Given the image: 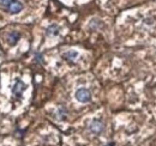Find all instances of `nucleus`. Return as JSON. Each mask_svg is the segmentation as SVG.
Segmentation results:
<instances>
[{
    "instance_id": "20e7f679",
    "label": "nucleus",
    "mask_w": 156,
    "mask_h": 146,
    "mask_svg": "<svg viewBox=\"0 0 156 146\" xmlns=\"http://www.w3.org/2000/svg\"><path fill=\"white\" fill-rule=\"evenodd\" d=\"M90 131L94 133V134H100L102 131H103V123L99 120H94L91 123H90Z\"/></svg>"
},
{
    "instance_id": "39448f33",
    "label": "nucleus",
    "mask_w": 156,
    "mask_h": 146,
    "mask_svg": "<svg viewBox=\"0 0 156 146\" xmlns=\"http://www.w3.org/2000/svg\"><path fill=\"white\" fill-rule=\"evenodd\" d=\"M19 38H21L19 33H17V31H12V33H10L9 36H7V42H9L10 46H16Z\"/></svg>"
},
{
    "instance_id": "f03ea898",
    "label": "nucleus",
    "mask_w": 156,
    "mask_h": 146,
    "mask_svg": "<svg viewBox=\"0 0 156 146\" xmlns=\"http://www.w3.org/2000/svg\"><path fill=\"white\" fill-rule=\"evenodd\" d=\"M24 90H25V84L23 81H21V80H17L16 84L13 85V87H12V94H13L15 97L21 98L23 92H24Z\"/></svg>"
},
{
    "instance_id": "f257e3e1",
    "label": "nucleus",
    "mask_w": 156,
    "mask_h": 146,
    "mask_svg": "<svg viewBox=\"0 0 156 146\" xmlns=\"http://www.w3.org/2000/svg\"><path fill=\"white\" fill-rule=\"evenodd\" d=\"M76 100L78 101V102H81V103H88L90 100H91V94H90V91L88 90V89H78L77 91H76Z\"/></svg>"
},
{
    "instance_id": "0eeeda50",
    "label": "nucleus",
    "mask_w": 156,
    "mask_h": 146,
    "mask_svg": "<svg viewBox=\"0 0 156 146\" xmlns=\"http://www.w3.org/2000/svg\"><path fill=\"white\" fill-rule=\"evenodd\" d=\"M46 34L48 36H55L59 34V26L53 24V25H49L47 29H46Z\"/></svg>"
},
{
    "instance_id": "7ed1b4c3",
    "label": "nucleus",
    "mask_w": 156,
    "mask_h": 146,
    "mask_svg": "<svg viewBox=\"0 0 156 146\" xmlns=\"http://www.w3.org/2000/svg\"><path fill=\"white\" fill-rule=\"evenodd\" d=\"M22 10H23V4H22L21 1H18V0H12L11 4H10L9 7H7V11H9V13H11V15H17V13H19Z\"/></svg>"
},
{
    "instance_id": "423d86ee",
    "label": "nucleus",
    "mask_w": 156,
    "mask_h": 146,
    "mask_svg": "<svg viewBox=\"0 0 156 146\" xmlns=\"http://www.w3.org/2000/svg\"><path fill=\"white\" fill-rule=\"evenodd\" d=\"M62 57L66 60V61H70V62H73L77 57H78V53L76 50H69L66 53H64V55H62Z\"/></svg>"
},
{
    "instance_id": "6e6552de",
    "label": "nucleus",
    "mask_w": 156,
    "mask_h": 146,
    "mask_svg": "<svg viewBox=\"0 0 156 146\" xmlns=\"http://www.w3.org/2000/svg\"><path fill=\"white\" fill-rule=\"evenodd\" d=\"M11 1H12V0H0V6H1V7H9V5L11 4Z\"/></svg>"
}]
</instances>
